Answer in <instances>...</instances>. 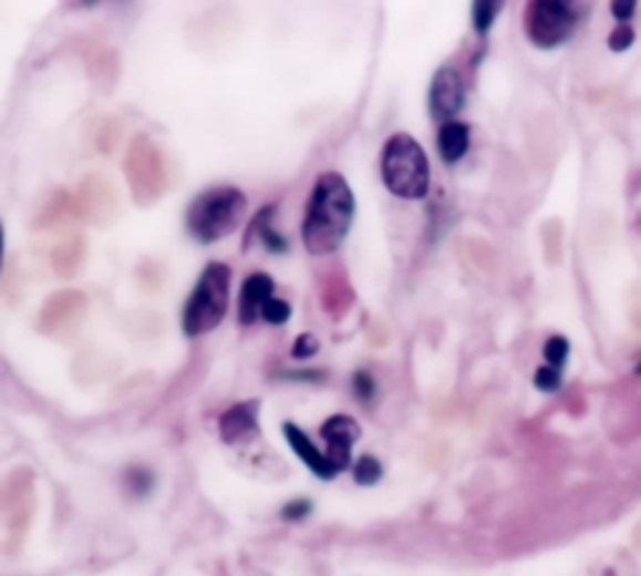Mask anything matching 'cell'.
<instances>
[{"mask_svg": "<svg viewBox=\"0 0 641 576\" xmlns=\"http://www.w3.org/2000/svg\"><path fill=\"white\" fill-rule=\"evenodd\" d=\"M283 436L291 444L293 454L299 456L316 476H321V479H333V476H337V472H333L331 461L327 456V451H319V446H316L313 441L306 436V431H301L299 426L291 424V421H286V424H283Z\"/></svg>", "mask_w": 641, "mask_h": 576, "instance_id": "9c48e42d", "label": "cell"}, {"mask_svg": "<svg viewBox=\"0 0 641 576\" xmlns=\"http://www.w3.org/2000/svg\"><path fill=\"white\" fill-rule=\"evenodd\" d=\"M319 339H316L313 333H301L299 339H296V343H293V351H291V357L293 359H311V357H316V351H319Z\"/></svg>", "mask_w": 641, "mask_h": 576, "instance_id": "ac0fdd59", "label": "cell"}, {"mask_svg": "<svg viewBox=\"0 0 641 576\" xmlns=\"http://www.w3.org/2000/svg\"><path fill=\"white\" fill-rule=\"evenodd\" d=\"M353 391H356L361 401H371L376 397V381H373L369 371H356V377H353Z\"/></svg>", "mask_w": 641, "mask_h": 576, "instance_id": "d6986e66", "label": "cell"}, {"mask_svg": "<svg viewBox=\"0 0 641 576\" xmlns=\"http://www.w3.org/2000/svg\"><path fill=\"white\" fill-rule=\"evenodd\" d=\"M248 198L234 186H214L188 206L186 226L198 244L224 241L244 224Z\"/></svg>", "mask_w": 641, "mask_h": 576, "instance_id": "7a4b0ae2", "label": "cell"}, {"mask_svg": "<svg viewBox=\"0 0 641 576\" xmlns=\"http://www.w3.org/2000/svg\"><path fill=\"white\" fill-rule=\"evenodd\" d=\"M504 3H496V0H478L474 3V28L476 33H489V28L494 25L496 16L502 13Z\"/></svg>", "mask_w": 641, "mask_h": 576, "instance_id": "4fadbf2b", "label": "cell"}, {"mask_svg": "<svg viewBox=\"0 0 641 576\" xmlns=\"http://www.w3.org/2000/svg\"><path fill=\"white\" fill-rule=\"evenodd\" d=\"M256 416H258V403L248 401V403H236L226 411L218 421L221 426V439L226 444H238V441L248 439L256 431Z\"/></svg>", "mask_w": 641, "mask_h": 576, "instance_id": "30bf717a", "label": "cell"}, {"mask_svg": "<svg viewBox=\"0 0 641 576\" xmlns=\"http://www.w3.org/2000/svg\"><path fill=\"white\" fill-rule=\"evenodd\" d=\"M126 486L133 494H146L153 486V476L146 472V469H131L126 474Z\"/></svg>", "mask_w": 641, "mask_h": 576, "instance_id": "44dd1931", "label": "cell"}, {"mask_svg": "<svg viewBox=\"0 0 641 576\" xmlns=\"http://www.w3.org/2000/svg\"><path fill=\"white\" fill-rule=\"evenodd\" d=\"M464 81L456 69H442L432 81L428 105L438 123L454 121V115L464 109Z\"/></svg>", "mask_w": 641, "mask_h": 576, "instance_id": "52a82bcc", "label": "cell"}, {"mask_svg": "<svg viewBox=\"0 0 641 576\" xmlns=\"http://www.w3.org/2000/svg\"><path fill=\"white\" fill-rule=\"evenodd\" d=\"M321 436L327 441V456L331 461L333 472H343L351 464V449L356 444V439L361 436V429L351 416L337 414L323 421Z\"/></svg>", "mask_w": 641, "mask_h": 576, "instance_id": "8992f818", "label": "cell"}, {"mask_svg": "<svg viewBox=\"0 0 641 576\" xmlns=\"http://www.w3.org/2000/svg\"><path fill=\"white\" fill-rule=\"evenodd\" d=\"M577 28V11L561 0H539L529 3L524 13V31L539 48H559L567 43Z\"/></svg>", "mask_w": 641, "mask_h": 576, "instance_id": "5b68a950", "label": "cell"}, {"mask_svg": "<svg viewBox=\"0 0 641 576\" xmlns=\"http://www.w3.org/2000/svg\"><path fill=\"white\" fill-rule=\"evenodd\" d=\"M468 146H472V131H468L466 123L448 121L438 126V153H442L446 166H454V163L462 161Z\"/></svg>", "mask_w": 641, "mask_h": 576, "instance_id": "8fae6325", "label": "cell"}, {"mask_svg": "<svg viewBox=\"0 0 641 576\" xmlns=\"http://www.w3.org/2000/svg\"><path fill=\"white\" fill-rule=\"evenodd\" d=\"M637 371H639V373H641V363H639V367H637Z\"/></svg>", "mask_w": 641, "mask_h": 576, "instance_id": "cb8c5ba5", "label": "cell"}, {"mask_svg": "<svg viewBox=\"0 0 641 576\" xmlns=\"http://www.w3.org/2000/svg\"><path fill=\"white\" fill-rule=\"evenodd\" d=\"M544 359H547L549 367L564 369V363L569 359V341L564 336H551V339L544 343Z\"/></svg>", "mask_w": 641, "mask_h": 576, "instance_id": "9a60e30c", "label": "cell"}, {"mask_svg": "<svg viewBox=\"0 0 641 576\" xmlns=\"http://www.w3.org/2000/svg\"><path fill=\"white\" fill-rule=\"evenodd\" d=\"M381 178L386 188L399 198L418 200L428 194L432 166L426 151L409 133H394L381 153Z\"/></svg>", "mask_w": 641, "mask_h": 576, "instance_id": "3957f363", "label": "cell"}, {"mask_svg": "<svg viewBox=\"0 0 641 576\" xmlns=\"http://www.w3.org/2000/svg\"><path fill=\"white\" fill-rule=\"evenodd\" d=\"M228 294H231V268L221 261L208 264L190 291L180 319L188 339H198L221 326L228 311Z\"/></svg>", "mask_w": 641, "mask_h": 576, "instance_id": "277c9868", "label": "cell"}, {"mask_svg": "<svg viewBox=\"0 0 641 576\" xmlns=\"http://www.w3.org/2000/svg\"><path fill=\"white\" fill-rule=\"evenodd\" d=\"M634 13L637 3H631V0H614V3H611V16H614L619 23H627L629 18H634Z\"/></svg>", "mask_w": 641, "mask_h": 576, "instance_id": "603a6c76", "label": "cell"}, {"mask_svg": "<svg viewBox=\"0 0 641 576\" xmlns=\"http://www.w3.org/2000/svg\"><path fill=\"white\" fill-rule=\"evenodd\" d=\"M311 502L309 498H299V502H291V504H286L283 506V512H281V516L283 518H289V522H299V518H303V516H309L311 514Z\"/></svg>", "mask_w": 641, "mask_h": 576, "instance_id": "7402d4cb", "label": "cell"}, {"mask_svg": "<svg viewBox=\"0 0 641 576\" xmlns=\"http://www.w3.org/2000/svg\"><path fill=\"white\" fill-rule=\"evenodd\" d=\"M534 387L539 391H557L561 387V369H554V367H541L537 373H534Z\"/></svg>", "mask_w": 641, "mask_h": 576, "instance_id": "e0dca14e", "label": "cell"}, {"mask_svg": "<svg viewBox=\"0 0 641 576\" xmlns=\"http://www.w3.org/2000/svg\"><path fill=\"white\" fill-rule=\"evenodd\" d=\"M634 28L627 25V23H619L614 28V33L609 35V48L611 51H627V48L634 43Z\"/></svg>", "mask_w": 641, "mask_h": 576, "instance_id": "ffe728a7", "label": "cell"}, {"mask_svg": "<svg viewBox=\"0 0 641 576\" xmlns=\"http://www.w3.org/2000/svg\"><path fill=\"white\" fill-rule=\"evenodd\" d=\"M384 476V469H381V461H376L373 456H361L356 461V466H353V479H356V484L361 486H373L379 484V479Z\"/></svg>", "mask_w": 641, "mask_h": 576, "instance_id": "5bb4252c", "label": "cell"}, {"mask_svg": "<svg viewBox=\"0 0 641 576\" xmlns=\"http://www.w3.org/2000/svg\"><path fill=\"white\" fill-rule=\"evenodd\" d=\"M273 278L269 274H251L241 286L238 299V321L241 326H254L263 319V306L273 299Z\"/></svg>", "mask_w": 641, "mask_h": 576, "instance_id": "ba28073f", "label": "cell"}, {"mask_svg": "<svg viewBox=\"0 0 641 576\" xmlns=\"http://www.w3.org/2000/svg\"><path fill=\"white\" fill-rule=\"evenodd\" d=\"M289 319H291V306H289V301L271 299L269 304L263 306V321H266V323L283 326Z\"/></svg>", "mask_w": 641, "mask_h": 576, "instance_id": "2e32d148", "label": "cell"}, {"mask_svg": "<svg viewBox=\"0 0 641 576\" xmlns=\"http://www.w3.org/2000/svg\"><path fill=\"white\" fill-rule=\"evenodd\" d=\"M273 204H269L266 206L261 214L256 216V220H254V228L258 230V236H261V244L269 248L271 254H283L286 248H289V244H286V238L281 236V234H276V230L271 228V224H269V218L273 216Z\"/></svg>", "mask_w": 641, "mask_h": 576, "instance_id": "7c38bea8", "label": "cell"}, {"mask_svg": "<svg viewBox=\"0 0 641 576\" xmlns=\"http://www.w3.org/2000/svg\"><path fill=\"white\" fill-rule=\"evenodd\" d=\"M356 200L349 181L337 171H327L316 178L309 206H306L301 236L306 251L313 256H329L347 241Z\"/></svg>", "mask_w": 641, "mask_h": 576, "instance_id": "6da1fadb", "label": "cell"}]
</instances>
